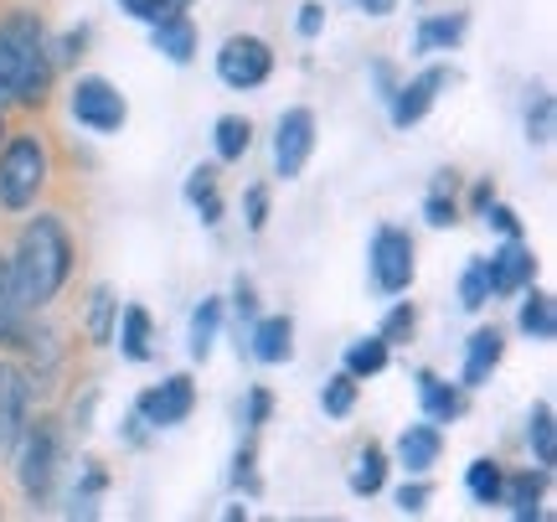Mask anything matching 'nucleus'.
<instances>
[{
    "instance_id": "nucleus-42",
    "label": "nucleus",
    "mask_w": 557,
    "mask_h": 522,
    "mask_svg": "<svg viewBox=\"0 0 557 522\" xmlns=\"http://www.w3.org/2000/svg\"><path fill=\"white\" fill-rule=\"evenodd\" d=\"M480 218L491 222L496 233H506V239H521V218H517V207H506V202H491Z\"/></svg>"
},
{
    "instance_id": "nucleus-28",
    "label": "nucleus",
    "mask_w": 557,
    "mask_h": 522,
    "mask_svg": "<svg viewBox=\"0 0 557 522\" xmlns=\"http://www.w3.org/2000/svg\"><path fill=\"white\" fill-rule=\"evenodd\" d=\"M382 482H387V450H382V445H367L357 461H351V491H357V497H377Z\"/></svg>"
},
{
    "instance_id": "nucleus-49",
    "label": "nucleus",
    "mask_w": 557,
    "mask_h": 522,
    "mask_svg": "<svg viewBox=\"0 0 557 522\" xmlns=\"http://www.w3.org/2000/svg\"><path fill=\"white\" fill-rule=\"evenodd\" d=\"M165 5H171V11H186V5H191V0H165Z\"/></svg>"
},
{
    "instance_id": "nucleus-1",
    "label": "nucleus",
    "mask_w": 557,
    "mask_h": 522,
    "mask_svg": "<svg viewBox=\"0 0 557 522\" xmlns=\"http://www.w3.org/2000/svg\"><path fill=\"white\" fill-rule=\"evenodd\" d=\"M58 78V62L47 47V21L32 5H11L0 16V99L41 109Z\"/></svg>"
},
{
    "instance_id": "nucleus-3",
    "label": "nucleus",
    "mask_w": 557,
    "mask_h": 522,
    "mask_svg": "<svg viewBox=\"0 0 557 522\" xmlns=\"http://www.w3.org/2000/svg\"><path fill=\"white\" fill-rule=\"evenodd\" d=\"M16 482H21V497L32 507L52 502V491H58V476H62V429L58 420H26L16 440Z\"/></svg>"
},
{
    "instance_id": "nucleus-25",
    "label": "nucleus",
    "mask_w": 557,
    "mask_h": 522,
    "mask_svg": "<svg viewBox=\"0 0 557 522\" xmlns=\"http://www.w3.org/2000/svg\"><path fill=\"white\" fill-rule=\"evenodd\" d=\"M26 305L16 301V284H11V264H5V254H0V347H16L21 331H26Z\"/></svg>"
},
{
    "instance_id": "nucleus-16",
    "label": "nucleus",
    "mask_w": 557,
    "mask_h": 522,
    "mask_svg": "<svg viewBox=\"0 0 557 522\" xmlns=\"http://www.w3.org/2000/svg\"><path fill=\"white\" fill-rule=\"evenodd\" d=\"M418 403H423V420L429 424H455L465 414V388L459 383H444L438 373H418Z\"/></svg>"
},
{
    "instance_id": "nucleus-46",
    "label": "nucleus",
    "mask_w": 557,
    "mask_h": 522,
    "mask_svg": "<svg viewBox=\"0 0 557 522\" xmlns=\"http://www.w3.org/2000/svg\"><path fill=\"white\" fill-rule=\"evenodd\" d=\"M372 83H377V99L387 104L393 88H398V68H393V62H372Z\"/></svg>"
},
{
    "instance_id": "nucleus-23",
    "label": "nucleus",
    "mask_w": 557,
    "mask_h": 522,
    "mask_svg": "<svg viewBox=\"0 0 557 522\" xmlns=\"http://www.w3.org/2000/svg\"><path fill=\"white\" fill-rule=\"evenodd\" d=\"M103 486H109V471H103L99 461H83L78 482H73V491H67V518H99Z\"/></svg>"
},
{
    "instance_id": "nucleus-44",
    "label": "nucleus",
    "mask_w": 557,
    "mask_h": 522,
    "mask_svg": "<svg viewBox=\"0 0 557 522\" xmlns=\"http://www.w3.org/2000/svg\"><path fill=\"white\" fill-rule=\"evenodd\" d=\"M299 37L310 41V37H320V26H325V5H320V0H305V5H299Z\"/></svg>"
},
{
    "instance_id": "nucleus-29",
    "label": "nucleus",
    "mask_w": 557,
    "mask_h": 522,
    "mask_svg": "<svg viewBox=\"0 0 557 522\" xmlns=\"http://www.w3.org/2000/svg\"><path fill=\"white\" fill-rule=\"evenodd\" d=\"M500 482H506V471H500V461H491V456L470 461V471H465V491H470L480 507L500 502Z\"/></svg>"
},
{
    "instance_id": "nucleus-14",
    "label": "nucleus",
    "mask_w": 557,
    "mask_h": 522,
    "mask_svg": "<svg viewBox=\"0 0 557 522\" xmlns=\"http://www.w3.org/2000/svg\"><path fill=\"white\" fill-rule=\"evenodd\" d=\"M438 456H444V429L438 424H408L398 435V461L408 476H423V471H434Z\"/></svg>"
},
{
    "instance_id": "nucleus-9",
    "label": "nucleus",
    "mask_w": 557,
    "mask_h": 522,
    "mask_svg": "<svg viewBox=\"0 0 557 522\" xmlns=\"http://www.w3.org/2000/svg\"><path fill=\"white\" fill-rule=\"evenodd\" d=\"M315 150V114L310 109H284L274 130V177L295 181Z\"/></svg>"
},
{
    "instance_id": "nucleus-2",
    "label": "nucleus",
    "mask_w": 557,
    "mask_h": 522,
    "mask_svg": "<svg viewBox=\"0 0 557 522\" xmlns=\"http://www.w3.org/2000/svg\"><path fill=\"white\" fill-rule=\"evenodd\" d=\"M11 284H16V301L26 305V316H37L58 301V290L73 275V239L62 218L52 213H37V218L21 228L16 248H11Z\"/></svg>"
},
{
    "instance_id": "nucleus-41",
    "label": "nucleus",
    "mask_w": 557,
    "mask_h": 522,
    "mask_svg": "<svg viewBox=\"0 0 557 522\" xmlns=\"http://www.w3.org/2000/svg\"><path fill=\"white\" fill-rule=\"evenodd\" d=\"M269 414H274V393H269V388H253V393H248V414H243L248 435H259L263 424H269Z\"/></svg>"
},
{
    "instance_id": "nucleus-15",
    "label": "nucleus",
    "mask_w": 557,
    "mask_h": 522,
    "mask_svg": "<svg viewBox=\"0 0 557 522\" xmlns=\"http://www.w3.org/2000/svg\"><path fill=\"white\" fill-rule=\"evenodd\" d=\"M150 41H156L160 58H171L176 68H186V62L197 58V26H191L186 11H165V16L150 26Z\"/></svg>"
},
{
    "instance_id": "nucleus-39",
    "label": "nucleus",
    "mask_w": 557,
    "mask_h": 522,
    "mask_svg": "<svg viewBox=\"0 0 557 522\" xmlns=\"http://www.w3.org/2000/svg\"><path fill=\"white\" fill-rule=\"evenodd\" d=\"M243 218H248V233L269 228V186H248L243 192Z\"/></svg>"
},
{
    "instance_id": "nucleus-33",
    "label": "nucleus",
    "mask_w": 557,
    "mask_h": 522,
    "mask_svg": "<svg viewBox=\"0 0 557 522\" xmlns=\"http://www.w3.org/2000/svg\"><path fill=\"white\" fill-rule=\"evenodd\" d=\"M320 409H325L331 420H346V414L357 409V378H351L346 367H341L336 378H331L325 388H320Z\"/></svg>"
},
{
    "instance_id": "nucleus-17",
    "label": "nucleus",
    "mask_w": 557,
    "mask_h": 522,
    "mask_svg": "<svg viewBox=\"0 0 557 522\" xmlns=\"http://www.w3.org/2000/svg\"><path fill=\"white\" fill-rule=\"evenodd\" d=\"M248 352L259 362H289L295 357V321L289 316H259L248 326Z\"/></svg>"
},
{
    "instance_id": "nucleus-34",
    "label": "nucleus",
    "mask_w": 557,
    "mask_h": 522,
    "mask_svg": "<svg viewBox=\"0 0 557 522\" xmlns=\"http://www.w3.org/2000/svg\"><path fill=\"white\" fill-rule=\"evenodd\" d=\"M553 130H557L553 94H532V104H527V141H532V145H553Z\"/></svg>"
},
{
    "instance_id": "nucleus-10",
    "label": "nucleus",
    "mask_w": 557,
    "mask_h": 522,
    "mask_svg": "<svg viewBox=\"0 0 557 522\" xmlns=\"http://www.w3.org/2000/svg\"><path fill=\"white\" fill-rule=\"evenodd\" d=\"M26 420H32V378H26L21 362L0 357V456L16 450Z\"/></svg>"
},
{
    "instance_id": "nucleus-4",
    "label": "nucleus",
    "mask_w": 557,
    "mask_h": 522,
    "mask_svg": "<svg viewBox=\"0 0 557 522\" xmlns=\"http://www.w3.org/2000/svg\"><path fill=\"white\" fill-rule=\"evenodd\" d=\"M47 177H52V156H47L41 135L21 130V135H11V141L0 145V207L5 213L37 207Z\"/></svg>"
},
{
    "instance_id": "nucleus-21",
    "label": "nucleus",
    "mask_w": 557,
    "mask_h": 522,
    "mask_svg": "<svg viewBox=\"0 0 557 522\" xmlns=\"http://www.w3.org/2000/svg\"><path fill=\"white\" fill-rule=\"evenodd\" d=\"M222 171L218 166H191V177H186V202L197 207V218L207 222V228H218L222 222V192H218Z\"/></svg>"
},
{
    "instance_id": "nucleus-40",
    "label": "nucleus",
    "mask_w": 557,
    "mask_h": 522,
    "mask_svg": "<svg viewBox=\"0 0 557 522\" xmlns=\"http://www.w3.org/2000/svg\"><path fill=\"white\" fill-rule=\"evenodd\" d=\"M429 502H434V486H429V482H403L398 486V512H403V518H418Z\"/></svg>"
},
{
    "instance_id": "nucleus-32",
    "label": "nucleus",
    "mask_w": 557,
    "mask_h": 522,
    "mask_svg": "<svg viewBox=\"0 0 557 522\" xmlns=\"http://www.w3.org/2000/svg\"><path fill=\"white\" fill-rule=\"evenodd\" d=\"M387 352H393V347L382 342V337H361V342H351L346 347V373H351V378H377L382 367H387Z\"/></svg>"
},
{
    "instance_id": "nucleus-8",
    "label": "nucleus",
    "mask_w": 557,
    "mask_h": 522,
    "mask_svg": "<svg viewBox=\"0 0 557 522\" xmlns=\"http://www.w3.org/2000/svg\"><path fill=\"white\" fill-rule=\"evenodd\" d=\"M274 73V52L263 37H227L218 52V78L227 88H259Z\"/></svg>"
},
{
    "instance_id": "nucleus-31",
    "label": "nucleus",
    "mask_w": 557,
    "mask_h": 522,
    "mask_svg": "<svg viewBox=\"0 0 557 522\" xmlns=\"http://www.w3.org/2000/svg\"><path fill=\"white\" fill-rule=\"evenodd\" d=\"M212 141H218V161H243L248 145H253V124L243 120V114H222Z\"/></svg>"
},
{
    "instance_id": "nucleus-13",
    "label": "nucleus",
    "mask_w": 557,
    "mask_h": 522,
    "mask_svg": "<svg viewBox=\"0 0 557 522\" xmlns=\"http://www.w3.org/2000/svg\"><path fill=\"white\" fill-rule=\"evenodd\" d=\"M500 357H506V337H500L496 326H480L475 337L465 342V367H459V388L470 393V388H485L491 383V373L500 367Z\"/></svg>"
},
{
    "instance_id": "nucleus-7",
    "label": "nucleus",
    "mask_w": 557,
    "mask_h": 522,
    "mask_svg": "<svg viewBox=\"0 0 557 522\" xmlns=\"http://www.w3.org/2000/svg\"><path fill=\"white\" fill-rule=\"evenodd\" d=\"M191 409H197V383L186 378V373H171L165 383L145 388L135 399V414L150 424V429H176V424H186Z\"/></svg>"
},
{
    "instance_id": "nucleus-19",
    "label": "nucleus",
    "mask_w": 557,
    "mask_h": 522,
    "mask_svg": "<svg viewBox=\"0 0 557 522\" xmlns=\"http://www.w3.org/2000/svg\"><path fill=\"white\" fill-rule=\"evenodd\" d=\"M542 491H547V471H517V476H506L500 482V502L511 507V518L517 522H532L542 518Z\"/></svg>"
},
{
    "instance_id": "nucleus-18",
    "label": "nucleus",
    "mask_w": 557,
    "mask_h": 522,
    "mask_svg": "<svg viewBox=\"0 0 557 522\" xmlns=\"http://www.w3.org/2000/svg\"><path fill=\"white\" fill-rule=\"evenodd\" d=\"M470 32V16L465 11H449V16H423L413 32V52L418 58H434V52H455Z\"/></svg>"
},
{
    "instance_id": "nucleus-47",
    "label": "nucleus",
    "mask_w": 557,
    "mask_h": 522,
    "mask_svg": "<svg viewBox=\"0 0 557 522\" xmlns=\"http://www.w3.org/2000/svg\"><path fill=\"white\" fill-rule=\"evenodd\" d=\"M491 202H496V186H491V181H480L475 192H470V207H475V213H485Z\"/></svg>"
},
{
    "instance_id": "nucleus-5",
    "label": "nucleus",
    "mask_w": 557,
    "mask_h": 522,
    "mask_svg": "<svg viewBox=\"0 0 557 522\" xmlns=\"http://www.w3.org/2000/svg\"><path fill=\"white\" fill-rule=\"evenodd\" d=\"M367 269H372V284H377L382 295H403V290L413 284V269H418L408 228L382 222L377 233H372V248H367Z\"/></svg>"
},
{
    "instance_id": "nucleus-24",
    "label": "nucleus",
    "mask_w": 557,
    "mask_h": 522,
    "mask_svg": "<svg viewBox=\"0 0 557 522\" xmlns=\"http://www.w3.org/2000/svg\"><path fill=\"white\" fill-rule=\"evenodd\" d=\"M423 218H429V228H455L459 222V177L455 171H438L434 177L429 197H423Z\"/></svg>"
},
{
    "instance_id": "nucleus-48",
    "label": "nucleus",
    "mask_w": 557,
    "mask_h": 522,
    "mask_svg": "<svg viewBox=\"0 0 557 522\" xmlns=\"http://www.w3.org/2000/svg\"><path fill=\"white\" fill-rule=\"evenodd\" d=\"M357 5L367 16H393V11H398V0H357Z\"/></svg>"
},
{
    "instance_id": "nucleus-26",
    "label": "nucleus",
    "mask_w": 557,
    "mask_h": 522,
    "mask_svg": "<svg viewBox=\"0 0 557 522\" xmlns=\"http://www.w3.org/2000/svg\"><path fill=\"white\" fill-rule=\"evenodd\" d=\"M517 326L532 337V342H553L557 337V311H553V295H542V290H532L527 301H521V316Z\"/></svg>"
},
{
    "instance_id": "nucleus-20",
    "label": "nucleus",
    "mask_w": 557,
    "mask_h": 522,
    "mask_svg": "<svg viewBox=\"0 0 557 522\" xmlns=\"http://www.w3.org/2000/svg\"><path fill=\"white\" fill-rule=\"evenodd\" d=\"M114 342L129 362H150L156 357V326H150V311L145 305H124L120 326H114Z\"/></svg>"
},
{
    "instance_id": "nucleus-22",
    "label": "nucleus",
    "mask_w": 557,
    "mask_h": 522,
    "mask_svg": "<svg viewBox=\"0 0 557 522\" xmlns=\"http://www.w3.org/2000/svg\"><path fill=\"white\" fill-rule=\"evenodd\" d=\"M114 326H120V295H114L109 284H94V295H88V316H83L88 342L109 347V342H114Z\"/></svg>"
},
{
    "instance_id": "nucleus-11",
    "label": "nucleus",
    "mask_w": 557,
    "mask_h": 522,
    "mask_svg": "<svg viewBox=\"0 0 557 522\" xmlns=\"http://www.w3.org/2000/svg\"><path fill=\"white\" fill-rule=\"evenodd\" d=\"M455 78H459L455 68H429V73H418V78L398 83V88H393V99H387V114H393V124H398V130L418 124L423 114H429V109H434L438 88H449Z\"/></svg>"
},
{
    "instance_id": "nucleus-45",
    "label": "nucleus",
    "mask_w": 557,
    "mask_h": 522,
    "mask_svg": "<svg viewBox=\"0 0 557 522\" xmlns=\"http://www.w3.org/2000/svg\"><path fill=\"white\" fill-rule=\"evenodd\" d=\"M120 11H129L135 21H150V26H156V21L165 16L171 5H165V0H120Z\"/></svg>"
},
{
    "instance_id": "nucleus-12",
    "label": "nucleus",
    "mask_w": 557,
    "mask_h": 522,
    "mask_svg": "<svg viewBox=\"0 0 557 522\" xmlns=\"http://www.w3.org/2000/svg\"><path fill=\"white\" fill-rule=\"evenodd\" d=\"M485 280H491V295H521L527 284L537 280V254L521 239H506L496 254L485 259Z\"/></svg>"
},
{
    "instance_id": "nucleus-6",
    "label": "nucleus",
    "mask_w": 557,
    "mask_h": 522,
    "mask_svg": "<svg viewBox=\"0 0 557 522\" xmlns=\"http://www.w3.org/2000/svg\"><path fill=\"white\" fill-rule=\"evenodd\" d=\"M67 109H73V120H78L83 130H94V135H120L124 120H129V104H124V94L109 78H99V73H88V78L73 83Z\"/></svg>"
},
{
    "instance_id": "nucleus-43",
    "label": "nucleus",
    "mask_w": 557,
    "mask_h": 522,
    "mask_svg": "<svg viewBox=\"0 0 557 522\" xmlns=\"http://www.w3.org/2000/svg\"><path fill=\"white\" fill-rule=\"evenodd\" d=\"M83 47H88V26H78V32H67V37H62L58 47H52V62H58V68H73V62L83 58Z\"/></svg>"
},
{
    "instance_id": "nucleus-27",
    "label": "nucleus",
    "mask_w": 557,
    "mask_h": 522,
    "mask_svg": "<svg viewBox=\"0 0 557 522\" xmlns=\"http://www.w3.org/2000/svg\"><path fill=\"white\" fill-rule=\"evenodd\" d=\"M527 445H532V461L547 471L557 465V424H553V403H537L532 409V424H527Z\"/></svg>"
},
{
    "instance_id": "nucleus-50",
    "label": "nucleus",
    "mask_w": 557,
    "mask_h": 522,
    "mask_svg": "<svg viewBox=\"0 0 557 522\" xmlns=\"http://www.w3.org/2000/svg\"><path fill=\"white\" fill-rule=\"evenodd\" d=\"M0 141H5V104H0Z\"/></svg>"
},
{
    "instance_id": "nucleus-38",
    "label": "nucleus",
    "mask_w": 557,
    "mask_h": 522,
    "mask_svg": "<svg viewBox=\"0 0 557 522\" xmlns=\"http://www.w3.org/2000/svg\"><path fill=\"white\" fill-rule=\"evenodd\" d=\"M233 316H238V331L259 321V290H253V280H243V275L233 284Z\"/></svg>"
},
{
    "instance_id": "nucleus-30",
    "label": "nucleus",
    "mask_w": 557,
    "mask_h": 522,
    "mask_svg": "<svg viewBox=\"0 0 557 522\" xmlns=\"http://www.w3.org/2000/svg\"><path fill=\"white\" fill-rule=\"evenodd\" d=\"M218 331H222V301H201L197 316H191V342H186V352H191L197 362H207V357H212Z\"/></svg>"
},
{
    "instance_id": "nucleus-37",
    "label": "nucleus",
    "mask_w": 557,
    "mask_h": 522,
    "mask_svg": "<svg viewBox=\"0 0 557 522\" xmlns=\"http://www.w3.org/2000/svg\"><path fill=\"white\" fill-rule=\"evenodd\" d=\"M233 482H238L248 497H259V445H253V435H248L243 450L233 456Z\"/></svg>"
},
{
    "instance_id": "nucleus-36",
    "label": "nucleus",
    "mask_w": 557,
    "mask_h": 522,
    "mask_svg": "<svg viewBox=\"0 0 557 522\" xmlns=\"http://www.w3.org/2000/svg\"><path fill=\"white\" fill-rule=\"evenodd\" d=\"M413 331H418V311H413V301H398L393 311H387V316H382V331H377V337H382L387 347H403L408 337H413Z\"/></svg>"
},
{
    "instance_id": "nucleus-35",
    "label": "nucleus",
    "mask_w": 557,
    "mask_h": 522,
    "mask_svg": "<svg viewBox=\"0 0 557 522\" xmlns=\"http://www.w3.org/2000/svg\"><path fill=\"white\" fill-rule=\"evenodd\" d=\"M459 305L465 311H485L491 305V280H485V259H470L459 275Z\"/></svg>"
}]
</instances>
